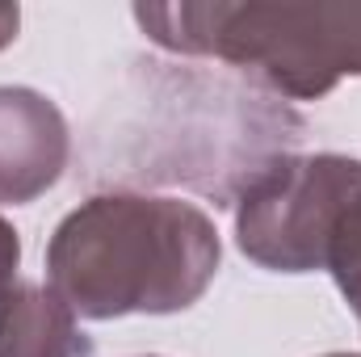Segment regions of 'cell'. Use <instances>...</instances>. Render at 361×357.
Wrapping results in <instances>:
<instances>
[{"label": "cell", "instance_id": "obj_1", "mask_svg": "<svg viewBox=\"0 0 361 357\" xmlns=\"http://www.w3.org/2000/svg\"><path fill=\"white\" fill-rule=\"evenodd\" d=\"M302 118L252 80L189 63H139L92 126V164L126 185H185L214 202L294 156Z\"/></svg>", "mask_w": 361, "mask_h": 357}, {"label": "cell", "instance_id": "obj_2", "mask_svg": "<svg viewBox=\"0 0 361 357\" xmlns=\"http://www.w3.org/2000/svg\"><path fill=\"white\" fill-rule=\"evenodd\" d=\"M219 273V231L180 198L97 193L47 244L51 290L85 320L173 315Z\"/></svg>", "mask_w": 361, "mask_h": 357}, {"label": "cell", "instance_id": "obj_3", "mask_svg": "<svg viewBox=\"0 0 361 357\" xmlns=\"http://www.w3.org/2000/svg\"><path fill=\"white\" fill-rule=\"evenodd\" d=\"M143 34L189 59H219L265 92L315 101L361 76V4L180 0L135 4Z\"/></svg>", "mask_w": 361, "mask_h": 357}, {"label": "cell", "instance_id": "obj_4", "mask_svg": "<svg viewBox=\"0 0 361 357\" xmlns=\"http://www.w3.org/2000/svg\"><path fill=\"white\" fill-rule=\"evenodd\" d=\"M361 185V160L286 156L252 181L235 206V240L248 261L273 273H311L328 261L341 206Z\"/></svg>", "mask_w": 361, "mask_h": 357}, {"label": "cell", "instance_id": "obj_5", "mask_svg": "<svg viewBox=\"0 0 361 357\" xmlns=\"http://www.w3.org/2000/svg\"><path fill=\"white\" fill-rule=\"evenodd\" d=\"M72 135L51 97L0 85V206H25L63 177Z\"/></svg>", "mask_w": 361, "mask_h": 357}, {"label": "cell", "instance_id": "obj_6", "mask_svg": "<svg viewBox=\"0 0 361 357\" xmlns=\"http://www.w3.org/2000/svg\"><path fill=\"white\" fill-rule=\"evenodd\" d=\"M0 357H92V341L51 286L17 277L0 303Z\"/></svg>", "mask_w": 361, "mask_h": 357}, {"label": "cell", "instance_id": "obj_7", "mask_svg": "<svg viewBox=\"0 0 361 357\" xmlns=\"http://www.w3.org/2000/svg\"><path fill=\"white\" fill-rule=\"evenodd\" d=\"M324 269L336 277V290L361 320V185L349 193V202L336 214L332 240H328V261Z\"/></svg>", "mask_w": 361, "mask_h": 357}, {"label": "cell", "instance_id": "obj_8", "mask_svg": "<svg viewBox=\"0 0 361 357\" xmlns=\"http://www.w3.org/2000/svg\"><path fill=\"white\" fill-rule=\"evenodd\" d=\"M17 265H21V244H17V231L0 219V303H4V294L17 286Z\"/></svg>", "mask_w": 361, "mask_h": 357}, {"label": "cell", "instance_id": "obj_9", "mask_svg": "<svg viewBox=\"0 0 361 357\" xmlns=\"http://www.w3.org/2000/svg\"><path fill=\"white\" fill-rule=\"evenodd\" d=\"M17 25H21V8L17 4H0V51L17 38Z\"/></svg>", "mask_w": 361, "mask_h": 357}, {"label": "cell", "instance_id": "obj_10", "mask_svg": "<svg viewBox=\"0 0 361 357\" xmlns=\"http://www.w3.org/2000/svg\"><path fill=\"white\" fill-rule=\"evenodd\" d=\"M324 357H361V353H324Z\"/></svg>", "mask_w": 361, "mask_h": 357}]
</instances>
